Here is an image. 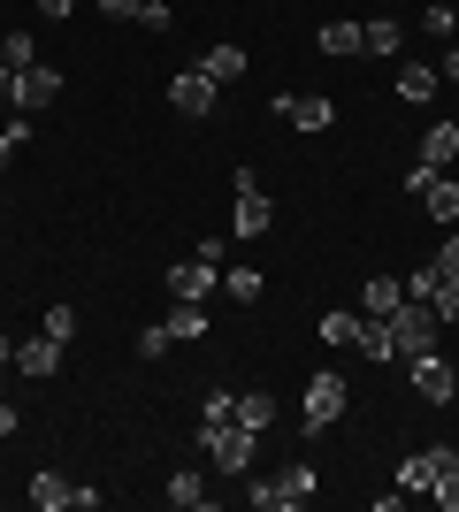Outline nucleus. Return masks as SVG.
<instances>
[{
    "instance_id": "dca6fc26",
    "label": "nucleus",
    "mask_w": 459,
    "mask_h": 512,
    "mask_svg": "<svg viewBox=\"0 0 459 512\" xmlns=\"http://www.w3.org/2000/svg\"><path fill=\"white\" fill-rule=\"evenodd\" d=\"M398 299H406V283H398V276H368V291H360V314H383V321H391Z\"/></svg>"
},
{
    "instance_id": "aec40b11",
    "label": "nucleus",
    "mask_w": 459,
    "mask_h": 512,
    "mask_svg": "<svg viewBox=\"0 0 459 512\" xmlns=\"http://www.w3.org/2000/svg\"><path fill=\"white\" fill-rule=\"evenodd\" d=\"M398 46H406L398 16H375V23H360V54H398Z\"/></svg>"
},
{
    "instance_id": "a211bd4d",
    "label": "nucleus",
    "mask_w": 459,
    "mask_h": 512,
    "mask_svg": "<svg viewBox=\"0 0 459 512\" xmlns=\"http://www.w3.org/2000/svg\"><path fill=\"white\" fill-rule=\"evenodd\" d=\"M199 69H207L215 85H238V77H245V46H207V54H199Z\"/></svg>"
},
{
    "instance_id": "412c9836",
    "label": "nucleus",
    "mask_w": 459,
    "mask_h": 512,
    "mask_svg": "<svg viewBox=\"0 0 459 512\" xmlns=\"http://www.w3.org/2000/svg\"><path fill=\"white\" fill-rule=\"evenodd\" d=\"M276 413H284V406H276V390H245V398H238V421L253 428V436H261V428H276Z\"/></svg>"
},
{
    "instance_id": "bb28decb",
    "label": "nucleus",
    "mask_w": 459,
    "mask_h": 512,
    "mask_svg": "<svg viewBox=\"0 0 459 512\" xmlns=\"http://www.w3.org/2000/svg\"><path fill=\"white\" fill-rule=\"evenodd\" d=\"M23 146H31V115H8V123H0V169H8Z\"/></svg>"
},
{
    "instance_id": "9d476101",
    "label": "nucleus",
    "mask_w": 459,
    "mask_h": 512,
    "mask_svg": "<svg viewBox=\"0 0 459 512\" xmlns=\"http://www.w3.org/2000/svg\"><path fill=\"white\" fill-rule=\"evenodd\" d=\"M276 123H291L299 138H314V130L337 123V107H329L322 92H284V100H276Z\"/></svg>"
},
{
    "instance_id": "79ce46f5",
    "label": "nucleus",
    "mask_w": 459,
    "mask_h": 512,
    "mask_svg": "<svg viewBox=\"0 0 459 512\" xmlns=\"http://www.w3.org/2000/svg\"><path fill=\"white\" fill-rule=\"evenodd\" d=\"M39 8H46V16H54V23H62V16H69V8H77V0H39Z\"/></svg>"
},
{
    "instance_id": "f704fd0d",
    "label": "nucleus",
    "mask_w": 459,
    "mask_h": 512,
    "mask_svg": "<svg viewBox=\"0 0 459 512\" xmlns=\"http://www.w3.org/2000/svg\"><path fill=\"white\" fill-rule=\"evenodd\" d=\"M138 23H146V31H169L176 16H169V0H146V8H138Z\"/></svg>"
},
{
    "instance_id": "1a4fd4ad",
    "label": "nucleus",
    "mask_w": 459,
    "mask_h": 512,
    "mask_svg": "<svg viewBox=\"0 0 459 512\" xmlns=\"http://www.w3.org/2000/svg\"><path fill=\"white\" fill-rule=\"evenodd\" d=\"M54 100H62V69H46V62L16 69V115H46Z\"/></svg>"
},
{
    "instance_id": "39448f33",
    "label": "nucleus",
    "mask_w": 459,
    "mask_h": 512,
    "mask_svg": "<svg viewBox=\"0 0 459 512\" xmlns=\"http://www.w3.org/2000/svg\"><path fill=\"white\" fill-rule=\"evenodd\" d=\"M452 467H459V451H452V444H429V451H414V459H398V474H391V482H398L406 497H429V490H437V482H444Z\"/></svg>"
},
{
    "instance_id": "423d86ee",
    "label": "nucleus",
    "mask_w": 459,
    "mask_h": 512,
    "mask_svg": "<svg viewBox=\"0 0 459 512\" xmlns=\"http://www.w3.org/2000/svg\"><path fill=\"white\" fill-rule=\"evenodd\" d=\"M230 192H238V214H230V230H238V237H268V222H276V199L261 192V176L238 169V176H230Z\"/></svg>"
},
{
    "instance_id": "0eeeda50",
    "label": "nucleus",
    "mask_w": 459,
    "mask_h": 512,
    "mask_svg": "<svg viewBox=\"0 0 459 512\" xmlns=\"http://www.w3.org/2000/svg\"><path fill=\"white\" fill-rule=\"evenodd\" d=\"M406 184H414V199H421V207H429V222H444V230H452V222H459V184H452V176H444V169H429V161H421V169L406 176Z\"/></svg>"
},
{
    "instance_id": "9b49d317",
    "label": "nucleus",
    "mask_w": 459,
    "mask_h": 512,
    "mask_svg": "<svg viewBox=\"0 0 459 512\" xmlns=\"http://www.w3.org/2000/svg\"><path fill=\"white\" fill-rule=\"evenodd\" d=\"M414 390L429 398V406H452V390H459L452 360H444V352H414Z\"/></svg>"
},
{
    "instance_id": "a878e982",
    "label": "nucleus",
    "mask_w": 459,
    "mask_h": 512,
    "mask_svg": "<svg viewBox=\"0 0 459 512\" xmlns=\"http://www.w3.org/2000/svg\"><path fill=\"white\" fill-rule=\"evenodd\" d=\"M0 62H8V69H31V62H39L31 31H0Z\"/></svg>"
},
{
    "instance_id": "ddd939ff",
    "label": "nucleus",
    "mask_w": 459,
    "mask_h": 512,
    "mask_svg": "<svg viewBox=\"0 0 459 512\" xmlns=\"http://www.w3.org/2000/svg\"><path fill=\"white\" fill-rule=\"evenodd\" d=\"M215 276H222V268H207V260L184 253V260L169 268V291H176V299H207V291H215Z\"/></svg>"
},
{
    "instance_id": "4be33fe9",
    "label": "nucleus",
    "mask_w": 459,
    "mask_h": 512,
    "mask_svg": "<svg viewBox=\"0 0 459 512\" xmlns=\"http://www.w3.org/2000/svg\"><path fill=\"white\" fill-rule=\"evenodd\" d=\"M452 153H459V123H429L421 130V161H429V169H444Z\"/></svg>"
},
{
    "instance_id": "2f4dec72",
    "label": "nucleus",
    "mask_w": 459,
    "mask_h": 512,
    "mask_svg": "<svg viewBox=\"0 0 459 512\" xmlns=\"http://www.w3.org/2000/svg\"><path fill=\"white\" fill-rule=\"evenodd\" d=\"M46 337H77V306H46Z\"/></svg>"
},
{
    "instance_id": "c756f323",
    "label": "nucleus",
    "mask_w": 459,
    "mask_h": 512,
    "mask_svg": "<svg viewBox=\"0 0 459 512\" xmlns=\"http://www.w3.org/2000/svg\"><path fill=\"white\" fill-rule=\"evenodd\" d=\"M230 299H238V306L261 299V268H230Z\"/></svg>"
},
{
    "instance_id": "cd10ccee",
    "label": "nucleus",
    "mask_w": 459,
    "mask_h": 512,
    "mask_svg": "<svg viewBox=\"0 0 459 512\" xmlns=\"http://www.w3.org/2000/svg\"><path fill=\"white\" fill-rule=\"evenodd\" d=\"M421 31L452 46V39H459V16H452V0H437V8H421Z\"/></svg>"
},
{
    "instance_id": "7ed1b4c3",
    "label": "nucleus",
    "mask_w": 459,
    "mask_h": 512,
    "mask_svg": "<svg viewBox=\"0 0 459 512\" xmlns=\"http://www.w3.org/2000/svg\"><path fill=\"white\" fill-rule=\"evenodd\" d=\"M199 444H207V459H215L222 474H253V428L245 421H215V428H199Z\"/></svg>"
},
{
    "instance_id": "e433bc0d",
    "label": "nucleus",
    "mask_w": 459,
    "mask_h": 512,
    "mask_svg": "<svg viewBox=\"0 0 459 512\" xmlns=\"http://www.w3.org/2000/svg\"><path fill=\"white\" fill-rule=\"evenodd\" d=\"M437 276H452V283H459V237H444V253H437Z\"/></svg>"
},
{
    "instance_id": "7c9ffc66",
    "label": "nucleus",
    "mask_w": 459,
    "mask_h": 512,
    "mask_svg": "<svg viewBox=\"0 0 459 512\" xmlns=\"http://www.w3.org/2000/svg\"><path fill=\"white\" fill-rule=\"evenodd\" d=\"M437 260H429V268H414V283H406V299H421V306H429V299H437Z\"/></svg>"
},
{
    "instance_id": "f8f14e48",
    "label": "nucleus",
    "mask_w": 459,
    "mask_h": 512,
    "mask_svg": "<svg viewBox=\"0 0 459 512\" xmlns=\"http://www.w3.org/2000/svg\"><path fill=\"white\" fill-rule=\"evenodd\" d=\"M62 352H69V344H62V337H46V329H39V337H23V344H16V375L46 383V375L62 367Z\"/></svg>"
},
{
    "instance_id": "72a5a7b5",
    "label": "nucleus",
    "mask_w": 459,
    "mask_h": 512,
    "mask_svg": "<svg viewBox=\"0 0 459 512\" xmlns=\"http://www.w3.org/2000/svg\"><path fill=\"white\" fill-rule=\"evenodd\" d=\"M169 344H176V337H169V321H161V329H146V337H138V360H161Z\"/></svg>"
},
{
    "instance_id": "a18cd8bd",
    "label": "nucleus",
    "mask_w": 459,
    "mask_h": 512,
    "mask_svg": "<svg viewBox=\"0 0 459 512\" xmlns=\"http://www.w3.org/2000/svg\"><path fill=\"white\" fill-rule=\"evenodd\" d=\"M0 123H8V115H0Z\"/></svg>"
},
{
    "instance_id": "6ab92c4d",
    "label": "nucleus",
    "mask_w": 459,
    "mask_h": 512,
    "mask_svg": "<svg viewBox=\"0 0 459 512\" xmlns=\"http://www.w3.org/2000/svg\"><path fill=\"white\" fill-rule=\"evenodd\" d=\"M352 344H360L368 360H398V344H391V321H383V314H360V337H352Z\"/></svg>"
},
{
    "instance_id": "5701e85b",
    "label": "nucleus",
    "mask_w": 459,
    "mask_h": 512,
    "mask_svg": "<svg viewBox=\"0 0 459 512\" xmlns=\"http://www.w3.org/2000/svg\"><path fill=\"white\" fill-rule=\"evenodd\" d=\"M314 46H322V54H337V62H345V54H360V23H322V31H314Z\"/></svg>"
},
{
    "instance_id": "58836bf2",
    "label": "nucleus",
    "mask_w": 459,
    "mask_h": 512,
    "mask_svg": "<svg viewBox=\"0 0 459 512\" xmlns=\"http://www.w3.org/2000/svg\"><path fill=\"white\" fill-rule=\"evenodd\" d=\"M0 115H16V69L0 62Z\"/></svg>"
},
{
    "instance_id": "f257e3e1",
    "label": "nucleus",
    "mask_w": 459,
    "mask_h": 512,
    "mask_svg": "<svg viewBox=\"0 0 459 512\" xmlns=\"http://www.w3.org/2000/svg\"><path fill=\"white\" fill-rule=\"evenodd\" d=\"M345 406H352L345 375H337V367H322V375L306 383V398H299V421H306V436H322V428H337V421H345Z\"/></svg>"
},
{
    "instance_id": "2eb2a0df",
    "label": "nucleus",
    "mask_w": 459,
    "mask_h": 512,
    "mask_svg": "<svg viewBox=\"0 0 459 512\" xmlns=\"http://www.w3.org/2000/svg\"><path fill=\"white\" fill-rule=\"evenodd\" d=\"M31 505H39V512H62V505H77V482H62L54 467H39V474H31Z\"/></svg>"
},
{
    "instance_id": "f3484780",
    "label": "nucleus",
    "mask_w": 459,
    "mask_h": 512,
    "mask_svg": "<svg viewBox=\"0 0 459 512\" xmlns=\"http://www.w3.org/2000/svg\"><path fill=\"white\" fill-rule=\"evenodd\" d=\"M169 337L176 344H199V337H207V306H199V299H176L169 306Z\"/></svg>"
},
{
    "instance_id": "c9c22d12",
    "label": "nucleus",
    "mask_w": 459,
    "mask_h": 512,
    "mask_svg": "<svg viewBox=\"0 0 459 512\" xmlns=\"http://www.w3.org/2000/svg\"><path fill=\"white\" fill-rule=\"evenodd\" d=\"M429 497H437V505H444V512H459V467H452V474H444V482H437V490H429Z\"/></svg>"
},
{
    "instance_id": "393cba45",
    "label": "nucleus",
    "mask_w": 459,
    "mask_h": 512,
    "mask_svg": "<svg viewBox=\"0 0 459 512\" xmlns=\"http://www.w3.org/2000/svg\"><path fill=\"white\" fill-rule=\"evenodd\" d=\"M360 337V306H329L322 314V344H352Z\"/></svg>"
},
{
    "instance_id": "37998d69",
    "label": "nucleus",
    "mask_w": 459,
    "mask_h": 512,
    "mask_svg": "<svg viewBox=\"0 0 459 512\" xmlns=\"http://www.w3.org/2000/svg\"><path fill=\"white\" fill-rule=\"evenodd\" d=\"M0 367H16V337L8 329H0Z\"/></svg>"
},
{
    "instance_id": "6e6552de",
    "label": "nucleus",
    "mask_w": 459,
    "mask_h": 512,
    "mask_svg": "<svg viewBox=\"0 0 459 512\" xmlns=\"http://www.w3.org/2000/svg\"><path fill=\"white\" fill-rule=\"evenodd\" d=\"M215 77H207V69H176V77H169V107H176V115H192V123H199V115H215Z\"/></svg>"
},
{
    "instance_id": "b1692460",
    "label": "nucleus",
    "mask_w": 459,
    "mask_h": 512,
    "mask_svg": "<svg viewBox=\"0 0 459 512\" xmlns=\"http://www.w3.org/2000/svg\"><path fill=\"white\" fill-rule=\"evenodd\" d=\"M169 505L199 512V505H207V474H192V467H176V474H169Z\"/></svg>"
},
{
    "instance_id": "ea45409f",
    "label": "nucleus",
    "mask_w": 459,
    "mask_h": 512,
    "mask_svg": "<svg viewBox=\"0 0 459 512\" xmlns=\"http://www.w3.org/2000/svg\"><path fill=\"white\" fill-rule=\"evenodd\" d=\"M100 8H108V16H123V23H138V8H146V0H100Z\"/></svg>"
},
{
    "instance_id": "4468645a",
    "label": "nucleus",
    "mask_w": 459,
    "mask_h": 512,
    "mask_svg": "<svg viewBox=\"0 0 459 512\" xmlns=\"http://www.w3.org/2000/svg\"><path fill=\"white\" fill-rule=\"evenodd\" d=\"M437 85H444V77L429 62H406V69H398V100H406V107H429V100H437Z\"/></svg>"
},
{
    "instance_id": "c85d7f7f",
    "label": "nucleus",
    "mask_w": 459,
    "mask_h": 512,
    "mask_svg": "<svg viewBox=\"0 0 459 512\" xmlns=\"http://www.w3.org/2000/svg\"><path fill=\"white\" fill-rule=\"evenodd\" d=\"M199 421L215 428V421H238V398H230V390H207V398H199Z\"/></svg>"
},
{
    "instance_id": "4c0bfd02",
    "label": "nucleus",
    "mask_w": 459,
    "mask_h": 512,
    "mask_svg": "<svg viewBox=\"0 0 459 512\" xmlns=\"http://www.w3.org/2000/svg\"><path fill=\"white\" fill-rule=\"evenodd\" d=\"M437 77H444V85H459V39H452V46L437 54Z\"/></svg>"
},
{
    "instance_id": "a19ab883",
    "label": "nucleus",
    "mask_w": 459,
    "mask_h": 512,
    "mask_svg": "<svg viewBox=\"0 0 459 512\" xmlns=\"http://www.w3.org/2000/svg\"><path fill=\"white\" fill-rule=\"evenodd\" d=\"M16 428H23V413L8 406V398H0V436H16Z\"/></svg>"
},
{
    "instance_id": "473e14b6",
    "label": "nucleus",
    "mask_w": 459,
    "mask_h": 512,
    "mask_svg": "<svg viewBox=\"0 0 459 512\" xmlns=\"http://www.w3.org/2000/svg\"><path fill=\"white\" fill-rule=\"evenodd\" d=\"M429 306H437V321H459V283L444 276V283H437V299H429Z\"/></svg>"
},
{
    "instance_id": "c03bdc74",
    "label": "nucleus",
    "mask_w": 459,
    "mask_h": 512,
    "mask_svg": "<svg viewBox=\"0 0 459 512\" xmlns=\"http://www.w3.org/2000/svg\"><path fill=\"white\" fill-rule=\"evenodd\" d=\"M452 16H459V0H452Z\"/></svg>"
},
{
    "instance_id": "20e7f679",
    "label": "nucleus",
    "mask_w": 459,
    "mask_h": 512,
    "mask_svg": "<svg viewBox=\"0 0 459 512\" xmlns=\"http://www.w3.org/2000/svg\"><path fill=\"white\" fill-rule=\"evenodd\" d=\"M314 490H322L314 467H284L276 482H253V505L261 512H299V505H314Z\"/></svg>"
},
{
    "instance_id": "f03ea898",
    "label": "nucleus",
    "mask_w": 459,
    "mask_h": 512,
    "mask_svg": "<svg viewBox=\"0 0 459 512\" xmlns=\"http://www.w3.org/2000/svg\"><path fill=\"white\" fill-rule=\"evenodd\" d=\"M437 306H421V299H398L391 314V344H398V360H414V352H437Z\"/></svg>"
}]
</instances>
